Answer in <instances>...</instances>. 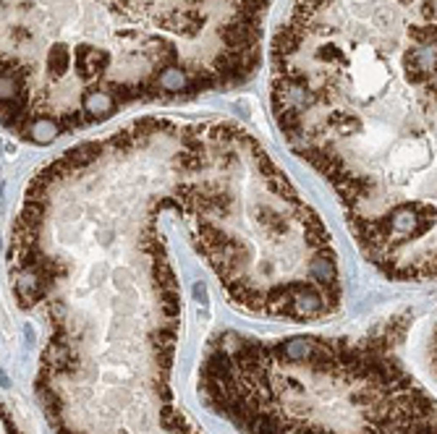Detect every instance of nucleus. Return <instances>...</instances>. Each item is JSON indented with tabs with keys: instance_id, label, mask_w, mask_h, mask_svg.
Returning <instances> with one entry per match:
<instances>
[{
	"instance_id": "nucleus-1",
	"label": "nucleus",
	"mask_w": 437,
	"mask_h": 434,
	"mask_svg": "<svg viewBox=\"0 0 437 434\" xmlns=\"http://www.w3.org/2000/svg\"><path fill=\"white\" fill-rule=\"evenodd\" d=\"M270 97L361 254L393 280H434V0H291Z\"/></svg>"
},
{
	"instance_id": "nucleus-2",
	"label": "nucleus",
	"mask_w": 437,
	"mask_h": 434,
	"mask_svg": "<svg viewBox=\"0 0 437 434\" xmlns=\"http://www.w3.org/2000/svg\"><path fill=\"white\" fill-rule=\"evenodd\" d=\"M272 0H0V123L50 144L246 84Z\"/></svg>"
},
{
	"instance_id": "nucleus-3",
	"label": "nucleus",
	"mask_w": 437,
	"mask_h": 434,
	"mask_svg": "<svg viewBox=\"0 0 437 434\" xmlns=\"http://www.w3.org/2000/svg\"><path fill=\"white\" fill-rule=\"evenodd\" d=\"M170 207L231 304L296 322L338 309L330 231L238 123H178Z\"/></svg>"
},
{
	"instance_id": "nucleus-4",
	"label": "nucleus",
	"mask_w": 437,
	"mask_h": 434,
	"mask_svg": "<svg viewBox=\"0 0 437 434\" xmlns=\"http://www.w3.org/2000/svg\"><path fill=\"white\" fill-rule=\"evenodd\" d=\"M408 322L361 337L210 340L199 398L241 434H434V400L398 358Z\"/></svg>"
}]
</instances>
